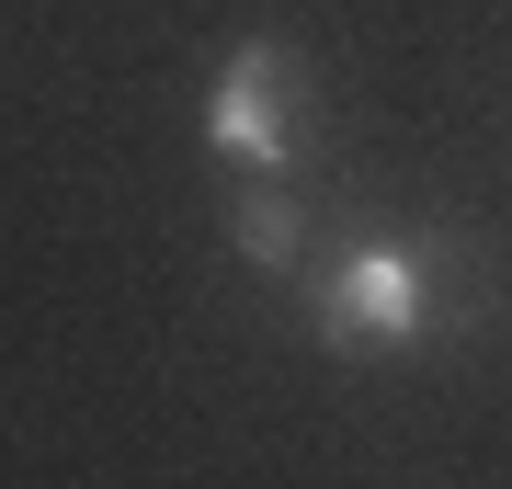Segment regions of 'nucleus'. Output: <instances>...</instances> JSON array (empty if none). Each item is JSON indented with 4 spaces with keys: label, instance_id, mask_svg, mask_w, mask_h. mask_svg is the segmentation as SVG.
Segmentation results:
<instances>
[{
    "label": "nucleus",
    "instance_id": "obj_1",
    "mask_svg": "<svg viewBox=\"0 0 512 489\" xmlns=\"http://www.w3.org/2000/svg\"><path fill=\"white\" fill-rule=\"evenodd\" d=\"M319 342L330 353H410L433 330V262L399 251V239H353L342 262L319 273Z\"/></svg>",
    "mask_w": 512,
    "mask_h": 489
},
{
    "label": "nucleus",
    "instance_id": "obj_3",
    "mask_svg": "<svg viewBox=\"0 0 512 489\" xmlns=\"http://www.w3.org/2000/svg\"><path fill=\"white\" fill-rule=\"evenodd\" d=\"M228 239H239V262H262V273H296V251H308V228H296L285 194H239L228 205Z\"/></svg>",
    "mask_w": 512,
    "mask_h": 489
},
{
    "label": "nucleus",
    "instance_id": "obj_2",
    "mask_svg": "<svg viewBox=\"0 0 512 489\" xmlns=\"http://www.w3.org/2000/svg\"><path fill=\"white\" fill-rule=\"evenodd\" d=\"M205 148L239 160V171H285L296 160V46H274V35L228 46L217 91H205Z\"/></svg>",
    "mask_w": 512,
    "mask_h": 489
}]
</instances>
